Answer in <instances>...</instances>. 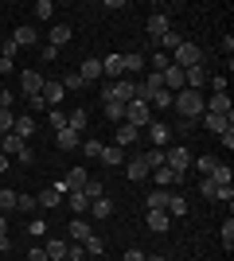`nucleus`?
Listing matches in <instances>:
<instances>
[{
  "instance_id": "1",
  "label": "nucleus",
  "mask_w": 234,
  "mask_h": 261,
  "mask_svg": "<svg viewBox=\"0 0 234 261\" xmlns=\"http://www.w3.org/2000/svg\"><path fill=\"white\" fill-rule=\"evenodd\" d=\"M172 106L179 109L184 121H199L203 109H207V98H203L199 90H179V94H172Z\"/></svg>"
},
{
  "instance_id": "2",
  "label": "nucleus",
  "mask_w": 234,
  "mask_h": 261,
  "mask_svg": "<svg viewBox=\"0 0 234 261\" xmlns=\"http://www.w3.org/2000/svg\"><path fill=\"white\" fill-rule=\"evenodd\" d=\"M156 121V113L148 109V101H129L125 106V125H133V129H148Z\"/></svg>"
},
{
  "instance_id": "3",
  "label": "nucleus",
  "mask_w": 234,
  "mask_h": 261,
  "mask_svg": "<svg viewBox=\"0 0 234 261\" xmlns=\"http://www.w3.org/2000/svg\"><path fill=\"white\" fill-rule=\"evenodd\" d=\"M172 66H179V70H191V66H203V51L195 43H179L176 51H172Z\"/></svg>"
},
{
  "instance_id": "4",
  "label": "nucleus",
  "mask_w": 234,
  "mask_h": 261,
  "mask_svg": "<svg viewBox=\"0 0 234 261\" xmlns=\"http://www.w3.org/2000/svg\"><path fill=\"white\" fill-rule=\"evenodd\" d=\"M164 164L172 168V172L188 175V168H191V152L184 148V144H172V148H164Z\"/></svg>"
},
{
  "instance_id": "5",
  "label": "nucleus",
  "mask_w": 234,
  "mask_h": 261,
  "mask_svg": "<svg viewBox=\"0 0 234 261\" xmlns=\"http://www.w3.org/2000/svg\"><path fill=\"white\" fill-rule=\"evenodd\" d=\"M43 82H47V78L39 74V70H23V74H20V90H23V98H28V101L39 98V94H43Z\"/></svg>"
},
{
  "instance_id": "6",
  "label": "nucleus",
  "mask_w": 234,
  "mask_h": 261,
  "mask_svg": "<svg viewBox=\"0 0 234 261\" xmlns=\"http://www.w3.org/2000/svg\"><path fill=\"white\" fill-rule=\"evenodd\" d=\"M145 28H148V35H152V43H156V39H164V35L172 32V23H168V12H152Z\"/></svg>"
},
{
  "instance_id": "7",
  "label": "nucleus",
  "mask_w": 234,
  "mask_h": 261,
  "mask_svg": "<svg viewBox=\"0 0 234 261\" xmlns=\"http://www.w3.org/2000/svg\"><path fill=\"white\" fill-rule=\"evenodd\" d=\"M203 113H219V117H230V121H234L230 94H211V98H207V109H203Z\"/></svg>"
},
{
  "instance_id": "8",
  "label": "nucleus",
  "mask_w": 234,
  "mask_h": 261,
  "mask_svg": "<svg viewBox=\"0 0 234 261\" xmlns=\"http://www.w3.org/2000/svg\"><path fill=\"white\" fill-rule=\"evenodd\" d=\"M145 133H148V141H152L156 148H168V144H172V129H168L164 121H152Z\"/></svg>"
},
{
  "instance_id": "9",
  "label": "nucleus",
  "mask_w": 234,
  "mask_h": 261,
  "mask_svg": "<svg viewBox=\"0 0 234 261\" xmlns=\"http://www.w3.org/2000/svg\"><path fill=\"white\" fill-rule=\"evenodd\" d=\"M101 78H110V82H117V78H125L121 55H106V59H101Z\"/></svg>"
},
{
  "instance_id": "10",
  "label": "nucleus",
  "mask_w": 234,
  "mask_h": 261,
  "mask_svg": "<svg viewBox=\"0 0 234 261\" xmlns=\"http://www.w3.org/2000/svg\"><path fill=\"white\" fill-rule=\"evenodd\" d=\"M12 43H16V47H35V43H39V32H35L32 23H20V28L12 32Z\"/></svg>"
},
{
  "instance_id": "11",
  "label": "nucleus",
  "mask_w": 234,
  "mask_h": 261,
  "mask_svg": "<svg viewBox=\"0 0 234 261\" xmlns=\"http://www.w3.org/2000/svg\"><path fill=\"white\" fill-rule=\"evenodd\" d=\"M141 141V129H133V125H117V133H113V144H117V148H129V144H137Z\"/></svg>"
},
{
  "instance_id": "12",
  "label": "nucleus",
  "mask_w": 234,
  "mask_h": 261,
  "mask_svg": "<svg viewBox=\"0 0 234 261\" xmlns=\"http://www.w3.org/2000/svg\"><path fill=\"white\" fill-rule=\"evenodd\" d=\"M78 144H82V137H78L74 129H59L55 133V148H59V152H74Z\"/></svg>"
},
{
  "instance_id": "13",
  "label": "nucleus",
  "mask_w": 234,
  "mask_h": 261,
  "mask_svg": "<svg viewBox=\"0 0 234 261\" xmlns=\"http://www.w3.org/2000/svg\"><path fill=\"white\" fill-rule=\"evenodd\" d=\"M23 144H28V141H20L16 133H4V137H0V156H8V160H12V156L23 152Z\"/></svg>"
},
{
  "instance_id": "14",
  "label": "nucleus",
  "mask_w": 234,
  "mask_h": 261,
  "mask_svg": "<svg viewBox=\"0 0 234 261\" xmlns=\"http://www.w3.org/2000/svg\"><path fill=\"white\" fill-rule=\"evenodd\" d=\"M39 98H43L51 109H59V101L67 98V90H63V82H43V94H39Z\"/></svg>"
},
{
  "instance_id": "15",
  "label": "nucleus",
  "mask_w": 234,
  "mask_h": 261,
  "mask_svg": "<svg viewBox=\"0 0 234 261\" xmlns=\"http://www.w3.org/2000/svg\"><path fill=\"white\" fill-rule=\"evenodd\" d=\"M148 175L156 179V187H172V184H179V179H184V175H179V172H172L168 164H164V168H152Z\"/></svg>"
},
{
  "instance_id": "16",
  "label": "nucleus",
  "mask_w": 234,
  "mask_h": 261,
  "mask_svg": "<svg viewBox=\"0 0 234 261\" xmlns=\"http://www.w3.org/2000/svg\"><path fill=\"white\" fill-rule=\"evenodd\" d=\"M125 175H129L133 184H141V179L148 175V164H145V156H133V160L125 164Z\"/></svg>"
},
{
  "instance_id": "17",
  "label": "nucleus",
  "mask_w": 234,
  "mask_h": 261,
  "mask_svg": "<svg viewBox=\"0 0 234 261\" xmlns=\"http://www.w3.org/2000/svg\"><path fill=\"white\" fill-rule=\"evenodd\" d=\"M78 74H82V82H101V59H86L78 66Z\"/></svg>"
},
{
  "instance_id": "18",
  "label": "nucleus",
  "mask_w": 234,
  "mask_h": 261,
  "mask_svg": "<svg viewBox=\"0 0 234 261\" xmlns=\"http://www.w3.org/2000/svg\"><path fill=\"white\" fill-rule=\"evenodd\" d=\"M12 133H16L20 141H28V137H32V133H35V117H32V113H23V117H16V125H12Z\"/></svg>"
},
{
  "instance_id": "19",
  "label": "nucleus",
  "mask_w": 234,
  "mask_h": 261,
  "mask_svg": "<svg viewBox=\"0 0 234 261\" xmlns=\"http://www.w3.org/2000/svg\"><path fill=\"white\" fill-rule=\"evenodd\" d=\"M168 226H172L168 211H148V230H152V234H164Z\"/></svg>"
},
{
  "instance_id": "20",
  "label": "nucleus",
  "mask_w": 234,
  "mask_h": 261,
  "mask_svg": "<svg viewBox=\"0 0 234 261\" xmlns=\"http://www.w3.org/2000/svg\"><path fill=\"white\" fill-rule=\"evenodd\" d=\"M168 199H172V191H168V187H156L152 195H145V203H148V211H164Z\"/></svg>"
},
{
  "instance_id": "21",
  "label": "nucleus",
  "mask_w": 234,
  "mask_h": 261,
  "mask_svg": "<svg viewBox=\"0 0 234 261\" xmlns=\"http://www.w3.org/2000/svg\"><path fill=\"white\" fill-rule=\"evenodd\" d=\"M121 66H125V74H141L145 70V55H137V51L121 55Z\"/></svg>"
},
{
  "instance_id": "22",
  "label": "nucleus",
  "mask_w": 234,
  "mask_h": 261,
  "mask_svg": "<svg viewBox=\"0 0 234 261\" xmlns=\"http://www.w3.org/2000/svg\"><path fill=\"white\" fill-rule=\"evenodd\" d=\"M43 253H47L51 261H63V257H67V242H63V238H47Z\"/></svg>"
},
{
  "instance_id": "23",
  "label": "nucleus",
  "mask_w": 234,
  "mask_h": 261,
  "mask_svg": "<svg viewBox=\"0 0 234 261\" xmlns=\"http://www.w3.org/2000/svg\"><path fill=\"white\" fill-rule=\"evenodd\" d=\"M101 160L117 168V164H125V148H117V144H101Z\"/></svg>"
},
{
  "instance_id": "24",
  "label": "nucleus",
  "mask_w": 234,
  "mask_h": 261,
  "mask_svg": "<svg viewBox=\"0 0 234 261\" xmlns=\"http://www.w3.org/2000/svg\"><path fill=\"white\" fill-rule=\"evenodd\" d=\"M67 39H70V23H55V28H51V47H67Z\"/></svg>"
},
{
  "instance_id": "25",
  "label": "nucleus",
  "mask_w": 234,
  "mask_h": 261,
  "mask_svg": "<svg viewBox=\"0 0 234 261\" xmlns=\"http://www.w3.org/2000/svg\"><path fill=\"white\" fill-rule=\"evenodd\" d=\"M63 184H67V191H82V187H86V172H82V168H70Z\"/></svg>"
},
{
  "instance_id": "26",
  "label": "nucleus",
  "mask_w": 234,
  "mask_h": 261,
  "mask_svg": "<svg viewBox=\"0 0 234 261\" xmlns=\"http://www.w3.org/2000/svg\"><path fill=\"white\" fill-rule=\"evenodd\" d=\"M179 43H184V35H176V32H168L164 39H156V51H164V55H172V51H176Z\"/></svg>"
},
{
  "instance_id": "27",
  "label": "nucleus",
  "mask_w": 234,
  "mask_h": 261,
  "mask_svg": "<svg viewBox=\"0 0 234 261\" xmlns=\"http://www.w3.org/2000/svg\"><path fill=\"white\" fill-rule=\"evenodd\" d=\"M86 125H90L86 109H74V113H70V117H67V129H74L78 137H82V129H86Z\"/></svg>"
},
{
  "instance_id": "28",
  "label": "nucleus",
  "mask_w": 234,
  "mask_h": 261,
  "mask_svg": "<svg viewBox=\"0 0 234 261\" xmlns=\"http://www.w3.org/2000/svg\"><path fill=\"white\" fill-rule=\"evenodd\" d=\"M168 218H179V215H188V199H184V195H172V199H168Z\"/></svg>"
},
{
  "instance_id": "29",
  "label": "nucleus",
  "mask_w": 234,
  "mask_h": 261,
  "mask_svg": "<svg viewBox=\"0 0 234 261\" xmlns=\"http://www.w3.org/2000/svg\"><path fill=\"white\" fill-rule=\"evenodd\" d=\"M207 179H211L215 187H230V168H226V164H219V168H215Z\"/></svg>"
},
{
  "instance_id": "30",
  "label": "nucleus",
  "mask_w": 234,
  "mask_h": 261,
  "mask_svg": "<svg viewBox=\"0 0 234 261\" xmlns=\"http://www.w3.org/2000/svg\"><path fill=\"white\" fill-rule=\"evenodd\" d=\"M90 234H94V230H90V222H82V218H74V222H70V238H74V242H86Z\"/></svg>"
},
{
  "instance_id": "31",
  "label": "nucleus",
  "mask_w": 234,
  "mask_h": 261,
  "mask_svg": "<svg viewBox=\"0 0 234 261\" xmlns=\"http://www.w3.org/2000/svg\"><path fill=\"white\" fill-rule=\"evenodd\" d=\"M90 211H94V218H110V215H113V203L101 195V199H94V203H90Z\"/></svg>"
},
{
  "instance_id": "32",
  "label": "nucleus",
  "mask_w": 234,
  "mask_h": 261,
  "mask_svg": "<svg viewBox=\"0 0 234 261\" xmlns=\"http://www.w3.org/2000/svg\"><path fill=\"white\" fill-rule=\"evenodd\" d=\"M168 106H172V94H168V90H156L152 98H148V109H152V113L156 109H168Z\"/></svg>"
},
{
  "instance_id": "33",
  "label": "nucleus",
  "mask_w": 234,
  "mask_h": 261,
  "mask_svg": "<svg viewBox=\"0 0 234 261\" xmlns=\"http://www.w3.org/2000/svg\"><path fill=\"white\" fill-rule=\"evenodd\" d=\"M47 125H51V129H67V113H63V109H47Z\"/></svg>"
},
{
  "instance_id": "34",
  "label": "nucleus",
  "mask_w": 234,
  "mask_h": 261,
  "mask_svg": "<svg viewBox=\"0 0 234 261\" xmlns=\"http://www.w3.org/2000/svg\"><path fill=\"white\" fill-rule=\"evenodd\" d=\"M35 203H39V207H59V203H63V195H59L55 187H47V191H43L39 199H35Z\"/></svg>"
},
{
  "instance_id": "35",
  "label": "nucleus",
  "mask_w": 234,
  "mask_h": 261,
  "mask_svg": "<svg viewBox=\"0 0 234 261\" xmlns=\"http://www.w3.org/2000/svg\"><path fill=\"white\" fill-rule=\"evenodd\" d=\"M106 117L121 125V121H125V106H121V101H106Z\"/></svg>"
},
{
  "instance_id": "36",
  "label": "nucleus",
  "mask_w": 234,
  "mask_h": 261,
  "mask_svg": "<svg viewBox=\"0 0 234 261\" xmlns=\"http://www.w3.org/2000/svg\"><path fill=\"white\" fill-rule=\"evenodd\" d=\"M195 168H199V175L207 179V175H211L215 168H219V160H215V156H199V160H195Z\"/></svg>"
},
{
  "instance_id": "37",
  "label": "nucleus",
  "mask_w": 234,
  "mask_h": 261,
  "mask_svg": "<svg viewBox=\"0 0 234 261\" xmlns=\"http://www.w3.org/2000/svg\"><path fill=\"white\" fill-rule=\"evenodd\" d=\"M230 246H234V218L226 215V222H223V250L230 253Z\"/></svg>"
},
{
  "instance_id": "38",
  "label": "nucleus",
  "mask_w": 234,
  "mask_h": 261,
  "mask_svg": "<svg viewBox=\"0 0 234 261\" xmlns=\"http://www.w3.org/2000/svg\"><path fill=\"white\" fill-rule=\"evenodd\" d=\"M145 164H148V172H152V168H164V148H152V152H145Z\"/></svg>"
},
{
  "instance_id": "39",
  "label": "nucleus",
  "mask_w": 234,
  "mask_h": 261,
  "mask_svg": "<svg viewBox=\"0 0 234 261\" xmlns=\"http://www.w3.org/2000/svg\"><path fill=\"white\" fill-rule=\"evenodd\" d=\"M67 195H70V211H90V199L82 191H67Z\"/></svg>"
},
{
  "instance_id": "40",
  "label": "nucleus",
  "mask_w": 234,
  "mask_h": 261,
  "mask_svg": "<svg viewBox=\"0 0 234 261\" xmlns=\"http://www.w3.org/2000/svg\"><path fill=\"white\" fill-rule=\"evenodd\" d=\"M0 211H16V191L0 187Z\"/></svg>"
},
{
  "instance_id": "41",
  "label": "nucleus",
  "mask_w": 234,
  "mask_h": 261,
  "mask_svg": "<svg viewBox=\"0 0 234 261\" xmlns=\"http://www.w3.org/2000/svg\"><path fill=\"white\" fill-rule=\"evenodd\" d=\"M12 125H16V113H12V109H0V137L12 133Z\"/></svg>"
},
{
  "instance_id": "42",
  "label": "nucleus",
  "mask_w": 234,
  "mask_h": 261,
  "mask_svg": "<svg viewBox=\"0 0 234 261\" xmlns=\"http://www.w3.org/2000/svg\"><path fill=\"white\" fill-rule=\"evenodd\" d=\"M82 250H86V253H101V250H106V242H101L98 234H90V238L82 242Z\"/></svg>"
},
{
  "instance_id": "43",
  "label": "nucleus",
  "mask_w": 234,
  "mask_h": 261,
  "mask_svg": "<svg viewBox=\"0 0 234 261\" xmlns=\"http://www.w3.org/2000/svg\"><path fill=\"white\" fill-rule=\"evenodd\" d=\"M78 148H82V152H86L90 160H98V156H101V141H82Z\"/></svg>"
},
{
  "instance_id": "44",
  "label": "nucleus",
  "mask_w": 234,
  "mask_h": 261,
  "mask_svg": "<svg viewBox=\"0 0 234 261\" xmlns=\"http://www.w3.org/2000/svg\"><path fill=\"white\" fill-rule=\"evenodd\" d=\"M82 86H86V82H82V74H78V70L63 78V90H70V94H74V90H82Z\"/></svg>"
},
{
  "instance_id": "45",
  "label": "nucleus",
  "mask_w": 234,
  "mask_h": 261,
  "mask_svg": "<svg viewBox=\"0 0 234 261\" xmlns=\"http://www.w3.org/2000/svg\"><path fill=\"white\" fill-rule=\"evenodd\" d=\"M82 195L94 203V199H101V184H94V179H86V187H82Z\"/></svg>"
},
{
  "instance_id": "46",
  "label": "nucleus",
  "mask_w": 234,
  "mask_h": 261,
  "mask_svg": "<svg viewBox=\"0 0 234 261\" xmlns=\"http://www.w3.org/2000/svg\"><path fill=\"white\" fill-rule=\"evenodd\" d=\"M16 207H20V211H28V215H32V211L39 207V203H35V195H16Z\"/></svg>"
},
{
  "instance_id": "47",
  "label": "nucleus",
  "mask_w": 234,
  "mask_h": 261,
  "mask_svg": "<svg viewBox=\"0 0 234 261\" xmlns=\"http://www.w3.org/2000/svg\"><path fill=\"white\" fill-rule=\"evenodd\" d=\"M51 12H55L51 0H39V4H35V16H39V20H51Z\"/></svg>"
},
{
  "instance_id": "48",
  "label": "nucleus",
  "mask_w": 234,
  "mask_h": 261,
  "mask_svg": "<svg viewBox=\"0 0 234 261\" xmlns=\"http://www.w3.org/2000/svg\"><path fill=\"white\" fill-rule=\"evenodd\" d=\"M28 234H32V238H43V234H47V222H43V218L28 222Z\"/></svg>"
},
{
  "instance_id": "49",
  "label": "nucleus",
  "mask_w": 234,
  "mask_h": 261,
  "mask_svg": "<svg viewBox=\"0 0 234 261\" xmlns=\"http://www.w3.org/2000/svg\"><path fill=\"white\" fill-rule=\"evenodd\" d=\"M207 82H211V90H215V94H226V74H211Z\"/></svg>"
},
{
  "instance_id": "50",
  "label": "nucleus",
  "mask_w": 234,
  "mask_h": 261,
  "mask_svg": "<svg viewBox=\"0 0 234 261\" xmlns=\"http://www.w3.org/2000/svg\"><path fill=\"white\" fill-rule=\"evenodd\" d=\"M215 199H223L226 207L234 203V187H215Z\"/></svg>"
},
{
  "instance_id": "51",
  "label": "nucleus",
  "mask_w": 234,
  "mask_h": 261,
  "mask_svg": "<svg viewBox=\"0 0 234 261\" xmlns=\"http://www.w3.org/2000/svg\"><path fill=\"white\" fill-rule=\"evenodd\" d=\"M16 106V94H12V90H4L0 86V109H12Z\"/></svg>"
},
{
  "instance_id": "52",
  "label": "nucleus",
  "mask_w": 234,
  "mask_h": 261,
  "mask_svg": "<svg viewBox=\"0 0 234 261\" xmlns=\"http://www.w3.org/2000/svg\"><path fill=\"white\" fill-rule=\"evenodd\" d=\"M152 66H156V70H168V66H172V59H168L164 51H156V55H152Z\"/></svg>"
},
{
  "instance_id": "53",
  "label": "nucleus",
  "mask_w": 234,
  "mask_h": 261,
  "mask_svg": "<svg viewBox=\"0 0 234 261\" xmlns=\"http://www.w3.org/2000/svg\"><path fill=\"white\" fill-rule=\"evenodd\" d=\"M82 253H86V250H82V242H78V246L67 242V261H82Z\"/></svg>"
},
{
  "instance_id": "54",
  "label": "nucleus",
  "mask_w": 234,
  "mask_h": 261,
  "mask_svg": "<svg viewBox=\"0 0 234 261\" xmlns=\"http://www.w3.org/2000/svg\"><path fill=\"white\" fill-rule=\"evenodd\" d=\"M39 59H43V63H55V59H59V51H55V47H51V43H47L43 51H39Z\"/></svg>"
},
{
  "instance_id": "55",
  "label": "nucleus",
  "mask_w": 234,
  "mask_h": 261,
  "mask_svg": "<svg viewBox=\"0 0 234 261\" xmlns=\"http://www.w3.org/2000/svg\"><path fill=\"white\" fill-rule=\"evenodd\" d=\"M199 195L203 199H215V184H211V179H203V184H199Z\"/></svg>"
},
{
  "instance_id": "56",
  "label": "nucleus",
  "mask_w": 234,
  "mask_h": 261,
  "mask_svg": "<svg viewBox=\"0 0 234 261\" xmlns=\"http://www.w3.org/2000/svg\"><path fill=\"white\" fill-rule=\"evenodd\" d=\"M16 160H20V164H35V152H32V148H28V144H23V152L16 156Z\"/></svg>"
},
{
  "instance_id": "57",
  "label": "nucleus",
  "mask_w": 234,
  "mask_h": 261,
  "mask_svg": "<svg viewBox=\"0 0 234 261\" xmlns=\"http://www.w3.org/2000/svg\"><path fill=\"white\" fill-rule=\"evenodd\" d=\"M28 261H51V257H47V253H43V246H35V250L28 253Z\"/></svg>"
},
{
  "instance_id": "58",
  "label": "nucleus",
  "mask_w": 234,
  "mask_h": 261,
  "mask_svg": "<svg viewBox=\"0 0 234 261\" xmlns=\"http://www.w3.org/2000/svg\"><path fill=\"white\" fill-rule=\"evenodd\" d=\"M145 257H148V253H141L137 246H133V250H125V261H145Z\"/></svg>"
},
{
  "instance_id": "59",
  "label": "nucleus",
  "mask_w": 234,
  "mask_h": 261,
  "mask_svg": "<svg viewBox=\"0 0 234 261\" xmlns=\"http://www.w3.org/2000/svg\"><path fill=\"white\" fill-rule=\"evenodd\" d=\"M4 74H12V59H4V55H0V78Z\"/></svg>"
},
{
  "instance_id": "60",
  "label": "nucleus",
  "mask_w": 234,
  "mask_h": 261,
  "mask_svg": "<svg viewBox=\"0 0 234 261\" xmlns=\"http://www.w3.org/2000/svg\"><path fill=\"white\" fill-rule=\"evenodd\" d=\"M0 238H8V222H4V215H0Z\"/></svg>"
},
{
  "instance_id": "61",
  "label": "nucleus",
  "mask_w": 234,
  "mask_h": 261,
  "mask_svg": "<svg viewBox=\"0 0 234 261\" xmlns=\"http://www.w3.org/2000/svg\"><path fill=\"white\" fill-rule=\"evenodd\" d=\"M0 172H8V156H0Z\"/></svg>"
},
{
  "instance_id": "62",
  "label": "nucleus",
  "mask_w": 234,
  "mask_h": 261,
  "mask_svg": "<svg viewBox=\"0 0 234 261\" xmlns=\"http://www.w3.org/2000/svg\"><path fill=\"white\" fill-rule=\"evenodd\" d=\"M145 261H164V257H145Z\"/></svg>"
},
{
  "instance_id": "63",
  "label": "nucleus",
  "mask_w": 234,
  "mask_h": 261,
  "mask_svg": "<svg viewBox=\"0 0 234 261\" xmlns=\"http://www.w3.org/2000/svg\"><path fill=\"white\" fill-rule=\"evenodd\" d=\"M63 261H67V257H63Z\"/></svg>"
}]
</instances>
